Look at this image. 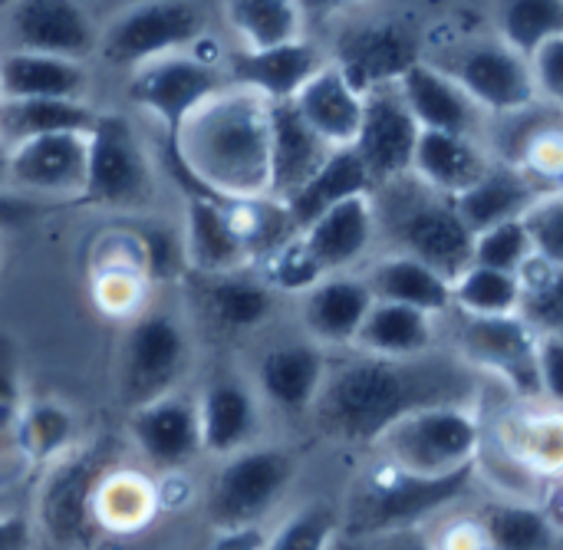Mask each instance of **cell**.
I'll return each instance as SVG.
<instances>
[{
  "label": "cell",
  "instance_id": "f907efd6",
  "mask_svg": "<svg viewBox=\"0 0 563 550\" xmlns=\"http://www.w3.org/2000/svg\"><path fill=\"white\" fill-rule=\"evenodd\" d=\"M33 525L23 515H0V550H30Z\"/></svg>",
  "mask_w": 563,
  "mask_h": 550
},
{
  "label": "cell",
  "instance_id": "2e32d148",
  "mask_svg": "<svg viewBox=\"0 0 563 550\" xmlns=\"http://www.w3.org/2000/svg\"><path fill=\"white\" fill-rule=\"evenodd\" d=\"M7 40L16 53H43L86 63L99 43V23L76 0H20L7 7Z\"/></svg>",
  "mask_w": 563,
  "mask_h": 550
},
{
  "label": "cell",
  "instance_id": "4dcf8cb0",
  "mask_svg": "<svg viewBox=\"0 0 563 550\" xmlns=\"http://www.w3.org/2000/svg\"><path fill=\"white\" fill-rule=\"evenodd\" d=\"M360 274H363L373 300L412 307V310L439 317V320L452 310V284L439 271L426 267L416 257L386 251Z\"/></svg>",
  "mask_w": 563,
  "mask_h": 550
},
{
  "label": "cell",
  "instance_id": "d590c367",
  "mask_svg": "<svg viewBox=\"0 0 563 550\" xmlns=\"http://www.w3.org/2000/svg\"><path fill=\"white\" fill-rule=\"evenodd\" d=\"M158 515L155 482L135 469H112L92 495V525L115 535L145 531Z\"/></svg>",
  "mask_w": 563,
  "mask_h": 550
},
{
  "label": "cell",
  "instance_id": "4316f807",
  "mask_svg": "<svg viewBox=\"0 0 563 550\" xmlns=\"http://www.w3.org/2000/svg\"><path fill=\"white\" fill-rule=\"evenodd\" d=\"M307 129L330 148H350L356 142L366 96L327 59V66L290 99Z\"/></svg>",
  "mask_w": 563,
  "mask_h": 550
},
{
  "label": "cell",
  "instance_id": "8d00e7d4",
  "mask_svg": "<svg viewBox=\"0 0 563 550\" xmlns=\"http://www.w3.org/2000/svg\"><path fill=\"white\" fill-rule=\"evenodd\" d=\"M518 462H525L541 479H561L563 465V426L561 409L528 403L518 416H508L501 426V439L495 442Z\"/></svg>",
  "mask_w": 563,
  "mask_h": 550
},
{
  "label": "cell",
  "instance_id": "30bf717a",
  "mask_svg": "<svg viewBox=\"0 0 563 550\" xmlns=\"http://www.w3.org/2000/svg\"><path fill=\"white\" fill-rule=\"evenodd\" d=\"M191 363V337L178 314L172 310H142L132 317L119 366L115 386L129 409L145 406L158 396L178 393Z\"/></svg>",
  "mask_w": 563,
  "mask_h": 550
},
{
  "label": "cell",
  "instance_id": "603a6c76",
  "mask_svg": "<svg viewBox=\"0 0 563 550\" xmlns=\"http://www.w3.org/2000/svg\"><path fill=\"white\" fill-rule=\"evenodd\" d=\"M379 241L373 198L360 195L310 221L300 231V244L320 267V274H353L373 254Z\"/></svg>",
  "mask_w": 563,
  "mask_h": 550
},
{
  "label": "cell",
  "instance_id": "83f0119b",
  "mask_svg": "<svg viewBox=\"0 0 563 550\" xmlns=\"http://www.w3.org/2000/svg\"><path fill=\"white\" fill-rule=\"evenodd\" d=\"M495 162H492L485 142L465 139V135H452V132L419 129V142H416V152H412L409 175L419 185H426L429 191L442 195V198H459Z\"/></svg>",
  "mask_w": 563,
  "mask_h": 550
},
{
  "label": "cell",
  "instance_id": "277c9868",
  "mask_svg": "<svg viewBox=\"0 0 563 550\" xmlns=\"http://www.w3.org/2000/svg\"><path fill=\"white\" fill-rule=\"evenodd\" d=\"M376 231L393 254H406L439 271L449 284L472 264V234L455 215L452 198H442L402 175L383 188H373Z\"/></svg>",
  "mask_w": 563,
  "mask_h": 550
},
{
  "label": "cell",
  "instance_id": "ba28073f",
  "mask_svg": "<svg viewBox=\"0 0 563 550\" xmlns=\"http://www.w3.org/2000/svg\"><path fill=\"white\" fill-rule=\"evenodd\" d=\"M208 36L205 7L181 0H148L115 10L99 23L96 56L119 69H139L158 56L185 53Z\"/></svg>",
  "mask_w": 563,
  "mask_h": 550
},
{
  "label": "cell",
  "instance_id": "4fadbf2b",
  "mask_svg": "<svg viewBox=\"0 0 563 550\" xmlns=\"http://www.w3.org/2000/svg\"><path fill=\"white\" fill-rule=\"evenodd\" d=\"M112 469L115 465L106 442L76 446L69 455L49 465L36 498V518L49 541L59 548H82L92 541V495Z\"/></svg>",
  "mask_w": 563,
  "mask_h": 550
},
{
  "label": "cell",
  "instance_id": "cb8c5ba5",
  "mask_svg": "<svg viewBox=\"0 0 563 550\" xmlns=\"http://www.w3.org/2000/svg\"><path fill=\"white\" fill-rule=\"evenodd\" d=\"M406 109L412 112L419 129L429 132H452L465 139H485L488 116L432 63L419 59L406 76L396 82Z\"/></svg>",
  "mask_w": 563,
  "mask_h": 550
},
{
  "label": "cell",
  "instance_id": "f5cc1de1",
  "mask_svg": "<svg viewBox=\"0 0 563 550\" xmlns=\"http://www.w3.org/2000/svg\"><path fill=\"white\" fill-rule=\"evenodd\" d=\"M40 201L13 195V191H0V228H16L23 221H30L36 215Z\"/></svg>",
  "mask_w": 563,
  "mask_h": 550
},
{
  "label": "cell",
  "instance_id": "ee69618b",
  "mask_svg": "<svg viewBox=\"0 0 563 550\" xmlns=\"http://www.w3.org/2000/svg\"><path fill=\"white\" fill-rule=\"evenodd\" d=\"M531 241L521 221H508L498 228H488L482 234L472 238V264L488 267V271H501V274H515L531 261Z\"/></svg>",
  "mask_w": 563,
  "mask_h": 550
},
{
  "label": "cell",
  "instance_id": "9a60e30c",
  "mask_svg": "<svg viewBox=\"0 0 563 550\" xmlns=\"http://www.w3.org/2000/svg\"><path fill=\"white\" fill-rule=\"evenodd\" d=\"M327 370H330V353L297 337L264 346L251 366L247 383L257 393L264 413H277L287 419H310Z\"/></svg>",
  "mask_w": 563,
  "mask_h": 550
},
{
  "label": "cell",
  "instance_id": "484cf974",
  "mask_svg": "<svg viewBox=\"0 0 563 550\" xmlns=\"http://www.w3.org/2000/svg\"><path fill=\"white\" fill-rule=\"evenodd\" d=\"M181 254L195 277H221L234 271H251L244 241L218 198H188L181 218Z\"/></svg>",
  "mask_w": 563,
  "mask_h": 550
},
{
  "label": "cell",
  "instance_id": "ffe728a7",
  "mask_svg": "<svg viewBox=\"0 0 563 550\" xmlns=\"http://www.w3.org/2000/svg\"><path fill=\"white\" fill-rule=\"evenodd\" d=\"M201 455L228 459L261 442L264 436V406L251 389L247 376L221 373L201 386L195 396Z\"/></svg>",
  "mask_w": 563,
  "mask_h": 550
},
{
  "label": "cell",
  "instance_id": "8992f818",
  "mask_svg": "<svg viewBox=\"0 0 563 550\" xmlns=\"http://www.w3.org/2000/svg\"><path fill=\"white\" fill-rule=\"evenodd\" d=\"M297 479V455L284 446L257 442L244 452L218 459L205 485V518L214 531L264 528Z\"/></svg>",
  "mask_w": 563,
  "mask_h": 550
},
{
  "label": "cell",
  "instance_id": "7dc6e473",
  "mask_svg": "<svg viewBox=\"0 0 563 550\" xmlns=\"http://www.w3.org/2000/svg\"><path fill=\"white\" fill-rule=\"evenodd\" d=\"M531 79H534V92L538 102L561 109L563 99V36L544 43L531 59Z\"/></svg>",
  "mask_w": 563,
  "mask_h": 550
},
{
  "label": "cell",
  "instance_id": "7a4b0ae2",
  "mask_svg": "<svg viewBox=\"0 0 563 550\" xmlns=\"http://www.w3.org/2000/svg\"><path fill=\"white\" fill-rule=\"evenodd\" d=\"M162 148L185 201L264 198L271 191V102L228 82Z\"/></svg>",
  "mask_w": 563,
  "mask_h": 550
},
{
  "label": "cell",
  "instance_id": "681fc988",
  "mask_svg": "<svg viewBox=\"0 0 563 550\" xmlns=\"http://www.w3.org/2000/svg\"><path fill=\"white\" fill-rule=\"evenodd\" d=\"M0 406H23V386H20V370L10 353V346L0 340Z\"/></svg>",
  "mask_w": 563,
  "mask_h": 550
},
{
  "label": "cell",
  "instance_id": "b9f144b4",
  "mask_svg": "<svg viewBox=\"0 0 563 550\" xmlns=\"http://www.w3.org/2000/svg\"><path fill=\"white\" fill-rule=\"evenodd\" d=\"M521 304V284L515 274L488 271L478 264H468L452 280V314L462 317H518Z\"/></svg>",
  "mask_w": 563,
  "mask_h": 550
},
{
  "label": "cell",
  "instance_id": "ac0fdd59",
  "mask_svg": "<svg viewBox=\"0 0 563 550\" xmlns=\"http://www.w3.org/2000/svg\"><path fill=\"white\" fill-rule=\"evenodd\" d=\"M129 439L142 462L158 475L185 472L195 459H201L195 396L178 389L129 409Z\"/></svg>",
  "mask_w": 563,
  "mask_h": 550
},
{
  "label": "cell",
  "instance_id": "f6af8a7d",
  "mask_svg": "<svg viewBox=\"0 0 563 550\" xmlns=\"http://www.w3.org/2000/svg\"><path fill=\"white\" fill-rule=\"evenodd\" d=\"M148 280L135 271H92V300L109 317H139Z\"/></svg>",
  "mask_w": 563,
  "mask_h": 550
},
{
  "label": "cell",
  "instance_id": "5b68a950",
  "mask_svg": "<svg viewBox=\"0 0 563 550\" xmlns=\"http://www.w3.org/2000/svg\"><path fill=\"white\" fill-rule=\"evenodd\" d=\"M485 422L475 406H429L409 413L393 429L379 436L373 446L376 459L409 472V475H452L462 469H475L485 449Z\"/></svg>",
  "mask_w": 563,
  "mask_h": 550
},
{
  "label": "cell",
  "instance_id": "7402d4cb",
  "mask_svg": "<svg viewBox=\"0 0 563 550\" xmlns=\"http://www.w3.org/2000/svg\"><path fill=\"white\" fill-rule=\"evenodd\" d=\"M323 66H327V53L310 36L264 53H244V50L224 53L228 82L261 96L271 106L290 102Z\"/></svg>",
  "mask_w": 563,
  "mask_h": 550
},
{
  "label": "cell",
  "instance_id": "816d5d0a",
  "mask_svg": "<svg viewBox=\"0 0 563 550\" xmlns=\"http://www.w3.org/2000/svg\"><path fill=\"white\" fill-rule=\"evenodd\" d=\"M267 528H238V531H214L208 550H261Z\"/></svg>",
  "mask_w": 563,
  "mask_h": 550
},
{
  "label": "cell",
  "instance_id": "836d02e7",
  "mask_svg": "<svg viewBox=\"0 0 563 550\" xmlns=\"http://www.w3.org/2000/svg\"><path fill=\"white\" fill-rule=\"evenodd\" d=\"M360 195H373V182H369L360 155L353 148H333L330 158L313 172V178L280 205L287 208V218L300 234L323 211H330L350 198H360Z\"/></svg>",
  "mask_w": 563,
  "mask_h": 550
},
{
  "label": "cell",
  "instance_id": "d6986e66",
  "mask_svg": "<svg viewBox=\"0 0 563 550\" xmlns=\"http://www.w3.org/2000/svg\"><path fill=\"white\" fill-rule=\"evenodd\" d=\"M416 142H419V125H416L412 112L406 109L399 89L386 86V89L369 92L366 106H363V122H360L356 142L350 148L360 155L373 188H383V185L409 175Z\"/></svg>",
  "mask_w": 563,
  "mask_h": 550
},
{
  "label": "cell",
  "instance_id": "bcb514c9",
  "mask_svg": "<svg viewBox=\"0 0 563 550\" xmlns=\"http://www.w3.org/2000/svg\"><path fill=\"white\" fill-rule=\"evenodd\" d=\"M528 241H531V254L561 267L563 264V195H544L525 218H521Z\"/></svg>",
  "mask_w": 563,
  "mask_h": 550
},
{
  "label": "cell",
  "instance_id": "74e56055",
  "mask_svg": "<svg viewBox=\"0 0 563 550\" xmlns=\"http://www.w3.org/2000/svg\"><path fill=\"white\" fill-rule=\"evenodd\" d=\"M488 550H561L563 525L541 505L528 502H492L475 518Z\"/></svg>",
  "mask_w": 563,
  "mask_h": 550
},
{
  "label": "cell",
  "instance_id": "e575fe53",
  "mask_svg": "<svg viewBox=\"0 0 563 550\" xmlns=\"http://www.w3.org/2000/svg\"><path fill=\"white\" fill-rule=\"evenodd\" d=\"M234 50L264 53L307 36V10L294 0H231L221 7Z\"/></svg>",
  "mask_w": 563,
  "mask_h": 550
},
{
  "label": "cell",
  "instance_id": "8fae6325",
  "mask_svg": "<svg viewBox=\"0 0 563 550\" xmlns=\"http://www.w3.org/2000/svg\"><path fill=\"white\" fill-rule=\"evenodd\" d=\"M439 66L488 119L538 106L531 63L498 43L495 36H472L452 46L449 59H426Z\"/></svg>",
  "mask_w": 563,
  "mask_h": 550
},
{
  "label": "cell",
  "instance_id": "9c48e42d",
  "mask_svg": "<svg viewBox=\"0 0 563 550\" xmlns=\"http://www.w3.org/2000/svg\"><path fill=\"white\" fill-rule=\"evenodd\" d=\"M201 40L185 53L158 56L129 73L125 82L129 102L148 112L162 125L165 139H175L178 129L188 122V116L228 86L224 50L205 53Z\"/></svg>",
  "mask_w": 563,
  "mask_h": 550
},
{
  "label": "cell",
  "instance_id": "7c38bea8",
  "mask_svg": "<svg viewBox=\"0 0 563 550\" xmlns=\"http://www.w3.org/2000/svg\"><path fill=\"white\" fill-rule=\"evenodd\" d=\"M449 317H455V330H452L455 340L449 346L452 356H459L478 376L501 380L525 403H541L538 370H534L541 337L521 317L482 320V317H462L452 310H449Z\"/></svg>",
  "mask_w": 563,
  "mask_h": 550
},
{
  "label": "cell",
  "instance_id": "1f68e13d",
  "mask_svg": "<svg viewBox=\"0 0 563 550\" xmlns=\"http://www.w3.org/2000/svg\"><path fill=\"white\" fill-rule=\"evenodd\" d=\"M195 280H198L201 314L224 333H251L277 314L280 297L254 271H234V274L195 277Z\"/></svg>",
  "mask_w": 563,
  "mask_h": 550
},
{
  "label": "cell",
  "instance_id": "60d3db41",
  "mask_svg": "<svg viewBox=\"0 0 563 550\" xmlns=\"http://www.w3.org/2000/svg\"><path fill=\"white\" fill-rule=\"evenodd\" d=\"M495 40L515 50L518 56L531 59L544 43L563 36L561 0H511L492 7Z\"/></svg>",
  "mask_w": 563,
  "mask_h": 550
},
{
  "label": "cell",
  "instance_id": "5bb4252c",
  "mask_svg": "<svg viewBox=\"0 0 563 550\" xmlns=\"http://www.w3.org/2000/svg\"><path fill=\"white\" fill-rule=\"evenodd\" d=\"M327 59L350 79V86L369 96L376 89L396 86L406 69L422 59V50L412 30L399 20H356L343 26Z\"/></svg>",
  "mask_w": 563,
  "mask_h": 550
},
{
  "label": "cell",
  "instance_id": "d6a6232c",
  "mask_svg": "<svg viewBox=\"0 0 563 550\" xmlns=\"http://www.w3.org/2000/svg\"><path fill=\"white\" fill-rule=\"evenodd\" d=\"M330 145H323L307 122L294 112L290 102L271 106V191L267 198L287 201L300 191L313 172L330 158Z\"/></svg>",
  "mask_w": 563,
  "mask_h": 550
},
{
  "label": "cell",
  "instance_id": "ab89813d",
  "mask_svg": "<svg viewBox=\"0 0 563 550\" xmlns=\"http://www.w3.org/2000/svg\"><path fill=\"white\" fill-rule=\"evenodd\" d=\"M96 109L89 102H59V99H0V142L7 148L56 135V132H89Z\"/></svg>",
  "mask_w": 563,
  "mask_h": 550
},
{
  "label": "cell",
  "instance_id": "6da1fadb",
  "mask_svg": "<svg viewBox=\"0 0 563 550\" xmlns=\"http://www.w3.org/2000/svg\"><path fill=\"white\" fill-rule=\"evenodd\" d=\"M482 376L449 350L419 360H376L363 353H330L313 426L340 446H376L409 413L429 406H475Z\"/></svg>",
  "mask_w": 563,
  "mask_h": 550
},
{
  "label": "cell",
  "instance_id": "db71d44e",
  "mask_svg": "<svg viewBox=\"0 0 563 550\" xmlns=\"http://www.w3.org/2000/svg\"><path fill=\"white\" fill-rule=\"evenodd\" d=\"M376 550H435L426 531H402L389 538H376Z\"/></svg>",
  "mask_w": 563,
  "mask_h": 550
},
{
  "label": "cell",
  "instance_id": "d4e9b609",
  "mask_svg": "<svg viewBox=\"0 0 563 550\" xmlns=\"http://www.w3.org/2000/svg\"><path fill=\"white\" fill-rule=\"evenodd\" d=\"M554 191H561V188L544 185L521 168L495 162L468 191L452 198V205H455V215L462 218V224L468 228V234L475 238L488 228L521 221L544 195H554Z\"/></svg>",
  "mask_w": 563,
  "mask_h": 550
},
{
  "label": "cell",
  "instance_id": "f546056e",
  "mask_svg": "<svg viewBox=\"0 0 563 550\" xmlns=\"http://www.w3.org/2000/svg\"><path fill=\"white\" fill-rule=\"evenodd\" d=\"M92 76L86 63L43 56V53H0V92L3 99H59L89 102Z\"/></svg>",
  "mask_w": 563,
  "mask_h": 550
},
{
  "label": "cell",
  "instance_id": "11a10c76",
  "mask_svg": "<svg viewBox=\"0 0 563 550\" xmlns=\"http://www.w3.org/2000/svg\"><path fill=\"white\" fill-rule=\"evenodd\" d=\"M7 158H10V148L0 142V191H7Z\"/></svg>",
  "mask_w": 563,
  "mask_h": 550
},
{
  "label": "cell",
  "instance_id": "c3c4849f",
  "mask_svg": "<svg viewBox=\"0 0 563 550\" xmlns=\"http://www.w3.org/2000/svg\"><path fill=\"white\" fill-rule=\"evenodd\" d=\"M538 389H541V403L561 409V389H563V337H541L538 340Z\"/></svg>",
  "mask_w": 563,
  "mask_h": 550
},
{
  "label": "cell",
  "instance_id": "f35d334b",
  "mask_svg": "<svg viewBox=\"0 0 563 550\" xmlns=\"http://www.w3.org/2000/svg\"><path fill=\"white\" fill-rule=\"evenodd\" d=\"M79 426L69 406L56 399L23 403L16 416V446L26 469H49L69 455L79 442Z\"/></svg>",
  "mask_w": 563,
  "mask_h": 550
},
{
  "label": "cell",
  "instance_id": "f1b7e54d",
  "mask_svg": "<svg viewBox=\"0 0 563 550\" xmlns=\"http://www.w3.org/2000/svg\"><path fill=\"white\" fill-rule=\"evenodd\" d=\"M435 350H442L439 317L383 300H373L353 343V353L376 360H419Z\"/></svg>",
  "mask_w": 563,
  "mask_h": 550
},
{
  "label": "cell",
  "instance_id": "52a82bcc",
  "mask_svg": "<svg viewBox=\"0 0 563 550\" xmlns=\"http://www.w3.org/2000/svg\"><path fill=\"white\" fill-rule=\"evenodd\" d=\"M86 182L76 205L102 211H135L155 195V155L135 122L122 112H96L89 129Z\"/></svg>",
  "mask_w": 563,
  "mask_h": 550
},
{
  "label": "cell",
  "instance_id": "e0dca14e",
  "mask_svg": "<svg viewBox=\"0 0 563 550\" xmlns=\"http://www.w3.org/2000/svg\"><path fill=\"white\" fill-rule=\"evenodd\" d=\"M89 132H56L20 142L7 158V191L23 198L76 201L86 182Z\"/></svg>",
  "mask_w": 563,
  "mask_h": 550
},
{
  "label": "cell",
  "instance_id": "9f6ffc18",
  "mask_svg": "<svg viewBox=\"0 0 563 550\" xmlns=\"http://www.w3.org/2000/svg\"><path fill=\"white\" fill-rule=\"evenodd\" d=\"M0 99H3V92H0Z\"/></svg>",
  "mask_w": 563,
  "mask_h": 550
},
{
  "label": "cell",
  "instance_id": "7bdbcfd3",
  "mask_svg": "<svg viewBox=\"0 0 563 550\" xmlns=\"http://www.w3.org/2000/svg\"><path fill=\"white\" fill-rule=\"evenodd\" d=\"M340 535V508L310 502L267 531L261 550H330Z\"/></svg>",
  "mask_w": 563,
  "mask_h": 550
},
{
  "label": "cell",
  "instance_id": "44dd1931",
  "mask_svg": "<svg viewBox=\"0 0 563 550\" xmlns=\"http://www.w3.org/2000/svg\"><path fill=\"white\" fill-rule=\"evenodd\" d=\"M369 307H373V294L360 271L327 274L297 297L300 337L327 353H346L353 350Z\"/></svg>",
  "mask_w": 563,
  "mask_h": 550
},
{
  "label": "cell",
  "instance_id": "3957f363",
  "mask_svg": "<svg viewBox=\"0 0 563 550\" xmlns=\"http://www.w3.org/2000/svg\"><path fill=\"white\" fill-rule=\"evenodd\" d=\"M475 479V469L426 479L376 459L353 479L346 492V508L340 512V531L346 528L353 538L366 541L402 531H426L429 521L465 498Z\"/></svg>",
  "mask_w": 563,
  "mask_h": 550
}]
</instances>
